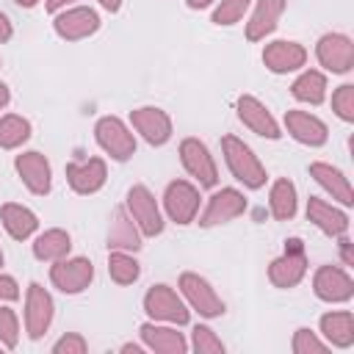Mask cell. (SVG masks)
<instances>
[{
  "mask_svg": "<svg viewBox=\"0 0 354 354\" xmlns=\"http://www.w3.org/2000/svg\"><path fill=\"white\" fill-rule=\"evenodd\" d=\"M221 155H224L227 169L232 171V177L238 183H243L252 191H257V188L266 185V180H268L266 166L257 160V155L252 152V147L243 144L238 136H224L221 138Z\"/></svg>",
  "mask_w": 354,
  "mask_h": 354,
  "instance_id": "obj_1",
  "label": "cell"
},
{
  "mask_svg": "<svg viewBox=\"0 0 354 354\" xmlns=\"http://www.w3.org/2000/svg\"><path fill=\"white\" fill-rule=\"evenodd\" d=\"M307 274V252H304V243L301 238H288L285 241V252L271 260L268 266V279L274 288H296Z\"/></svg>",
  "mask_w": 354,
  "mask_h": 354,
  "instance_id": "obj_2",
  "label": "cell"
},
{
  "mask_svg": "<svg viewBox=\"0 0 354 354\" xmlns=\"http://www.w3.org/2000/svg\"><path fill=\"white\" fill-rule=\"evenodd\" d=\"M94 138L100 149L113 160H130L136 155V136L119 116H102L94 124Z\"/></svg>",
  "mask_w": 354,
  "mask_h": 354,
  "instance_id": "obj_3",
  "label": "cell"
},
{
  "mask_svg": "<svg viewBox=\"0 0 354 354\" xmlns=\"http://www.w3.org/2000/svg\"><path fill=\"white\" fill-rule=\"evenodd\" d=\"M144 313L152 321H166V324H177V326L188 324V318H191L188 304L169 285H152L147 290V296H144Z\"/></svg>",
  "mask_w": 354,
  "mask_h": 354,
  "instance_id": "obj_4",
  "label": "cell"
},
{
  "mask_svg": "<svg viewBox=\"0 0 354 354\" xmlns=\"http://www.w3.org/2000/svg\"><path fill=\"white\" fill-rule=\"evenodd\" d=\"M130 218L136 221V227L141 230V235L147 238H155L163 232V216H160V207L152 196V191L147 185H133L127 191V202H124Z\"/></svg>",
  "mask_w": 354,
  "mask_h": 354,
  "instance_id": "obj_5",
  "label": "cell"
},
{
  "mask_svg": "<svg viewBox=\"0 0 354 354\" xmlns=\"http://www.w3.org/2000/svg\"><path fill=\"white\" fill-rule=\"evenodd\" d=\"M180 293L185 296L188 307L196 310L202 318H218V315H224V301H221V296L213 290V285L205 277H199L194 271L180 274Z\"/></svg>",
  "mask_w": 354,
  "mask_h": 354,
  "instance_id": "obj_6",
  "label": "cell"
},
{
  "mask_svg": "<svg viewBox=\"0 0 354 354\" xmlns=\"http://www.w3.org/2000/svg\"><path fill=\"white\" fill-rule=\"evenodd\" d=\"M91 279H94V266L88 257H64L55 260L50 268V282L66 296L83 293L91 285Z\"/></svg>",
  "mask_w": 354,
  "mask_h": 354,
  "instance_id": "obj_7",
  "label": "cell"
},
{
  "mask_svg": "<svg viewBox=\"0 0 354 354\" xmlns=\"http://www.w3.org/2000/svg\"><path fill=\"white\" fill-rule=\"evenodd\" d=\"M53 30L64 41H80L100 30V14L88 6H69L53 17Z\"/></svg>",
  "mask_w": 354,
  "mask_h": 354,
  "instance_id": "obj_8",
  "label": "cell"
},
{
  "mask_svg": "<svg viewBox=\"0 0 354 354\" xmlns=\"http://www.w3.org/2000/svg\"><path fill=\"white\" fill-rule=\"evenodd\" d=\"M163 210L174 224H191L199 213V188L188 180H171L163 191Z\"/></svg>",
  "mask_w": 354,
  "mask_h": 354,
  "instance_id": "obj_9",
  "label": "cell"
},
{
  "mask_svg": "<svg viewBox=\"0 0 354 354\" xmlns=\"http://www.w3.org/2000/svg\"><path fill=\"white\" fill-rule=\"evenodd\" d=\"M315 58L326 72L346 75L354 69V41L346 33H324L315 44Z\"/></svg>",
  "mask_w": 354,
  "mask_h": 354,
  "instance_id": "obj_10",
  "label": "cell"
},
{
  "mask_svg": "<svg viewBox=\"0 0 354 354\" xmlns=\"http://www.w3.org/2000/svg\"><path fill=\"white\" fill-rule=\"evenodd\" d=\"M180 160H183L185 171L202 188H213L218 183V166H216L210 149L205 147V141H199V138H183V144H180Z\"/></svg>",
  "mask_w": 354,
  "mask_h": 354,
  "instance_id": "obj_11",
  "label": "cell"
},
{
  "mask_svg": "<svg viewBox=\"0 0 354 354\" xmlns=\"http://www.w3.org/2000/svg\"><path fill=\"white\" fill-rule=\"evenodd\" d=\"M53 315H55L53 296L39 282H30L28 293H25V332H28V337L39 340L50 329Z\"/></svg>",
  "mask_w": 354,
  "mask_h": 354,
  "instance_id": "obj_12",
  "label": "cell"
},
{
  "mask_svg": "<svg viewBox=\"0 0 354 354\" xmlns=\"http://www.w3.org/2000/svg\"><path fill=\"white\" fill-rule=\"evenodd\" d=\"M14 169L19 174V180L25 183V188L36 196H44L50 194V185H53V169H50V160L36 152V149H28V152H19L17 160H14Z\"/></svg>",
  "mask_w": 354,
  "mask_h": 354,
  "instance_id": "obj_13",
  "label": "cell"
},
{
  "mask_svg": "<svg viewBox=\"0 0 354 354\" xmlns=\"http://www.w3.org/2000/svg\"><path fill=\"white\" fill-rule=\"evenodd\" d=\"M313 290L326 304H343L354 296V282L346 268L337 266H321L313 277Z\"/></svg>",
  "mask_w": 354,
  "mask_h": 354,
  "instance_id": "obj_14",
  "label": "cell"
},
{
  "mask_svg": "<svg viewBox=\"0 0 354 354\" xmlns=\"http://www.w3.org/2000/svg\"><path fill=\"white\" fill-rule=\"evenodd\" d=\"M130 124L152 147H163L171 138V119L163 108H155V105L136 108V111H130Z\"/></svg>",
  "mask_w": 354,
  "mask_h": 354,
  "instance_id": "obj_15",
  "label": "cell"
},
{
  "mask_svg": "<svg viewBox=\"0 0 354 354\" xmlns=\"http://www.w3.org/2000/svg\"><path fill=\"white\" fill-rule=\"evenodd\" d=\"M243 210H246L243 194L238 188H221L207 199V207L202 210L199 224L202 227H218V224H227V221L238 218Z\"/></svg>",
  "mask_w": 354,
  "mask_h": 354,
  "instance_id": "obj_16",
  "label": "cell"
},
{
  "mask_svg": "<svg viewBox=\"0 0 354 354\" xmlns=\"http://www.w3.org/2000/svg\"><path fill=\"white\" fill-rule=\"evenodd\" d=\"M108 166L102 158H86V160H72L66 163V183L75 194H97L105 185Z\"/></svg>",
  "mask_w": 354,
  "mask_h": 354,
  "instance_id": "obj_17",
  "label": "cell"
},
{
  "mask_svg": "<svg viewBox=\"0 0 354 354\" xmlns=\"http://www.w3.org/2000/svg\"><path fill=\"white\" fill-rule=\"evenodd\" d=\"M263 64L268 72L274 75H288L296 72L307 64V50L299 41H288V39H277L271 44H266L263 50Z\"/></svg>",
  "mask_w": 354,
  "mask_h": 354,
  "instance_id": "obj_18",
  "label": "cell"
},
{
  "mask_svg": "<svg viewBox=\"0 0 354 354\" xmlns=\"http://www.w3.org/2000/svg\"><path fill=\"white\" fill-rule=\"evenodd\" d=\"M235 108H238V119H241L243 127H249L252 133H257V136H263V138H271V141L282 136L277 119L271 116V111H268L257 97H252V94H241Z\"/></svg>",
  "mask_w": 354,
  "mask_h": 354,
  "instance_id": "obj_19",
  "label": "cell"
},
{
  "mask_svg": "<svg viewBox=\"0 0 354 354\" xmlns=\"http://www.w3.org/2000/svg\"><path fill=\"white\" fill-rule=\"evenodd\" d=\"M285 130L290 133V138H296L304 147H321L329 138V127L318 116L307 111H296V108L285 113Z\"/></svg>",
  "mask_w": 354,
  "mask_h": 354,
  "instance_id": "obj_20",
  "label": "cell"
},
{
  "mask_svg": "<svg viewBox=\"0 0 354 354\" xmlns=\"http://www.w3.org/2000/svg\"><path fill=\"white\" fill-rule=\"evenodd\" d=\"M307 218L324 232V235H332V238H340L346 235L348 230V216L346 210L335 207L332 202L321 199V196H310L307 199Z\"/></svg>",
  "mask_w": 354,
  "mask_h": 354,
  "instance_id": "obj_21",
  "label": "cell"
},
{
  "mask_svg": "<svg viewBox=\"0 0 354 354\" xmlns=\"http://www.w3.org/2000/svg\"><path fill=\"white\" fill-rule=\"evenodd\" d=\"M310 177H313L332 199H337L343 207L354 205V191H351V185H348V177H346L337 166L324 163V160H315V163H310Z\"/></svg>",
  "mask_w": 354,
  "mask_h": 354,
  "instance_id": "obj_22",
  "label": "cell"
},
{
  "mask_svg": "<svg viewBox=\"0 0 354 354\" xmlns=\"http://www.w3.org/2000/svg\"><path fill=\"white\" fill-rule=\"evenodd\" d=\"M285 14V0H257L249 22H246V39L249 41H263L271 36L279 25V17Z\"/></svg>",
  "mask_w": 354,
  "mask_h": 354,
  "instance_id": "obj_23",
  "label": "cell"
},
{
  "mask_svg": "<svg viewBox=\"0 0 354 354\" xmlns=\"http://www.w3.org/2000/svg\"><path fill=\"white\" fill-rule=\"evenodd\" d=\"M141 340L149 351L158 354H185L188 351V340L183 337V332L171 329V326H158L155 321L141 324Z\"/></svg>",
  "mask_w": 354,
  "mask_h": 354,
  "instance_id": "obj_24",
  "label": "cell"
},
{
  "mask_svg": "<svg viewBox=\"0 0 354 354\" xmlns=\"http://www.w3.org/2000/svg\"><path fill=\"white\" fill-rule=\"evenodd\" d=\"M141 230L130 218L127 207H116L111 227H108V249H122V252H138L141 249Z\"/></svg>",
  "mask_w": 354,
  "mask_h": 354,
  "instance_id": "obj_25",
  "label": "cell"
},
{
  "mask_svg": "<svg viewBox=\"0 0 354 354\" xmlns=\"http://www.w3.org/2000/svg\"><path fill=\"white\" fill-rule=\"evenodd\" d=\"M0 221L6 227V232L14 238V241H28L36 230H39V218L30 207L25 205H17V202H6L0 207Z\"/></svg>",
  "mask_w": 354,
  "mask_h": 354,
  "instance_id": "obj_26",
  "label": "cell"
},
{
  "mask_svg": "<svg viewBox=\"0 0 354 354\" xmlns=\"http://www.w3.org/2000/svg\"><path fill=\"white\" fill-rule=\"evenodd\" d=\"M321 335L326 337L329 346L348 348L354 343V315L348 310H337V313L321 315Z\"/></svg>",
  "mask_w": 354,
  "mask_h": 354,
  "instance_id": "obj_27",
  "label": "cell"
},
{
  "mask_svg": "<svg viewBox=\"0 0 354 354\" xmlns=\"http://www.w3.org/2000/svg\"><path fill=\"white\" fill-rule=\"evenodd\" d=\"M72 249V238L66 230H44L36 241H33V257L41 260V263H55V260H64Z\"/></svg>",
  "mask_w": 354,
  "mask_h": 354,
  "instance_id": "obj_28",
  "label": "cell"
},
{
  "mask_svg": "<svg viewBox=\"0 0 354 354\" xmlns=\"http://www.w3.org/2000/svg\"><path fill=\"white\" fill-rule=\"evenodd\" d=\"M290 94L299 102L307 105H321L326 100V75L318 69H304L293 83H290Z\"/></svg>",
  "mask_w": 354,
  "mask_h": 354,
  "instance_id": "obj_29",
  "label": "cell"
},
{
  "mask_svg": "<svg viewBox=\"0 0 354 354\" xmlns=\"http://www.w3.org/2000/svg\"><path fill=\"white\" fill-rule=\"evenodd\" d=\"M268 207H271V216L277 221H288L296 216V207H299V199H296V185L288 180V177H279L274 180L271 191H268Z\"/></svg>",
  "mask_w": 354,
  "mask_h": 354,
  "instance_id": "obj_30",
  "label": "cell"
},
{
  "mask_svg": "<svg viewBox=\"0 0 354 354\" xmlns=\"http://www.w3.org/2000/svg\"><path fill=\"white\" fill-rule=\"evenodd\" d=\"M108 274L116 285H133L141 277V266L133 257V252H122V249H111L108 252Z\"/></svg>",
  "mask_w": 354,
  "mask_h": 354,
  "instance_id": "obj_31",
  "label": "cell"
},
{
  "mask_svg": "<svg viewBox=\"0 0 354 354\" xmlns=\"http://www.w3.org/2000/svg\"><path fill=\"white\" fill-rule=\"evenodd\" d=\"M30 138V122L17 113L0 116V147L3 149H17Z\"/></svg>",
  "mask_w": 354,
  "mask_h": 354,
  "instance_id": "obj_32",
  "label": "cell"
},
{
  "mask_svg": "<svg viewBox=\"0 0 354 354\" xmlns=\"http://www.w3.org/2000/svg\"><path fill=\"white\" fill-rule=\"evenodd\" d=\"M191 346H194L196 354H221V351H224L221 337H218L210 326H205V324H196V326H194V332H191Z\"/></svg>",
  "mask_w": 354,
  "mask_h": 354,
  "instance_id": "obj_33",
  "label": "cell"
},
{
  "mask_svg": "<svg viewBox=\"0 0 354 354\" xmlns=\"http://www.w3.org/2000/svg\"><path fill=\"white\" fill-rule=\"evenodd\" d=\"M249 6H252V0H218V6H216V11H213V22L216 25H235V22H241L243 19V14L249 11Z\"/></svg>",
  "mask_w": 354,
  "mask_h": 354,
  "instance_id": "obj_34",
  "label": "cell"
},
{
  "mask_svg": "<svg viewBox=\"0 0 354 354\" xmlns=\"http://www.w3.org/2000/svg\"><path fill=\"white\" fill-rule=\"evenodd\" d=\"M290 348H293V354H324V351L329 348V343L321 340L313 329L301 326V329L293 332V343H290Z\"/></svg>",
  "mask_w": 354,
  "mask_h": 354,
  "instance_id": "obj_35",
  "label": "cell"
},
{
  "mask_svg": "<svg viewBox=\"0 0 354 354\" xmlns=\"http://www.w3.org/2000/svg\"><path fill=\"white\" fill-rule=\"evenodd\" d=\"M0 343L6 348H17L19 343V321H17V313L11 307H6L0 301Z\"/></svg>",
  "mask_w": 354,
  "mask_h": 354,
  "instance_id": "obj_36",
  "label": "cell"
},
{
  "mask_svg": "<svg viewBox=\"0 0 354 354\" xmlns=\"http://www.w3.org/2000/svg\"><path fill=\"white\" fill-rule=\"evenodd\" d=\"M332 111L343 119V122H354V86L343 83L335 88L332 94Z\"/></svg>",
  "mask_w": 354,
  "mask_h": 354,
  "instance_id": "obj_37",
  "label": "cell"
},
{
  "mask_svg": "<svg viewBox=\"0 0 354 354\" xmlns=\"http://www.w3.org/2000/svg\"><path fill=\"white\" fill-rule=\"evenodd\" d=\"M86 348H88V343L77 332H69L53 343V354H86Z\"/></svg>",
  "mask_w": 354,
  "mask_h": 354,
  "instance_id": "obj_38",
  "label": "cell"
},
{
  "mask_svg": "<svg viewBox=\"0 0 354 354\" xmlns=\"http://www.w3.org/2000/svg\"><path fill=\"white\" fill-rule=\"evenodd\" d=\"M19 299V285L14 277L8 274H0V301H14Z\"/></svg>",
  "mask_w": 354,
  "mask_h": 354,
  "instance_id": "obj_39",
  "label": "cell"
},
{
  "mask_svg": "<svg viewBox=\"0 0 354 354\" xmlns=\"http://www.w3.org/2000/svg\"><path fill=\"white\" fill-rule=\"evenodd\" d=\"M340 257H343V266H354V257H351V241L346 235H340Z\"/></svg>",
  "mask_w": 354,
  "mask_h": 354,
  "instance_id": "obj_40",
  "label": "cell"
},
{
  "mask_svg": "<svg viewBox=\"0 0 354 354\" xmlns=\"http://www.w3.org/2000/svg\"><path fill=\"white\" fill-rule=\"evenodd\" d=\"M11 33H14V28H11V19L0 11V44H6L8 39H11Z\"/></svg>",
  "mask_w": 354,
  "mask_h": 354,
  "instance_id": "obj_41",
  "label": "cell"
},
{
  "mask_svg": "<svg viewBox=\"0 0 354 354\" xmlns=\"http://www.w3.org/2000/svg\"><path fill=\"white\" fill-rule=\"evenodd\" d=\"M77 0H47L44 3V8L50 11V14H58V11H64V8H69V6H75Z\"/></svg>",
  "mask_w": 354,
  "mask_h": 354,
  "instance_id": "obj_42",
  "label": "cell"
},
{
  "mask_svg": "<svg viewBox=\"0 0 354 354\" xmlns=\"http://www.w3.org/2000/svg\"><path fill=\"white\" fill-rule=\"evenodd\" d=\"M97 3H100L105 11H111V14H116V11L122 8V0H97Z\"/></svg>",
  "mask_w": 354,
  "mask_h": 354,
  "instance_id": "obj_43",
  "label": "cell"
},
{
  "mask_svg": "<svg viewBox=\"0 0 354 354\" xmlns=\"http://www.w3.org/2000/svg\"><path fill=\"white\" fill-rule=\"evenodd\" d=\"M8 100H11V91H8V86H6V83H0V111L8 105Z\"/></svg>",
  "mask_w": 354,
  "mask_h": 354,
  "instance_id": "obj_44",
  "label": "cell"
},
{
  "mask_svg": "<svg viewBox=\"0 0 354 354\" xmlns=\"http://www.w3.org/2000/svg\"><path fill=\"white\" fill-rule=\"evenodd\" d=\"M144 348H147V346H138V343H124V346H122L124 354H130V351H133V354H141Z\"/></svg>",
  "mask_w": 354,
  "mask_h": 354,
  "instance_id": "obj_45",
  "label": "cell"
},
{
  "mask_svg": "<svg viewBox=\"0 0 354 354\" xmlns=\"http://www.w3.org/2000/svg\"><path fill=\"white\" fill-rule=\"evenodd\" d=\"M185 3H188V8H194V11H196V8H207L213 0H185Z\"/></svg>",
  "mask_w": 354,
  "mask_h": 354,
  "instance_id": "obj_46",
  "label": "cell"
},
{
  "mask_svg": "<svg viewBox=\"0 0 354 354\" xmlns=\"http://www.w3.org/2000/svg\"><path fill=\"white\" fill-rule=\"evenodd\" d=\"M14 3H17V6H22V8H33L39 0H14Z\"/></svg>",
  "mask_w": 354,
  "mask_h": 354,
  "instance_id": "obj_47",
  "label": "cell"
},
{
  "mask_svg": "<svg viewBox=\"0 0 354 354\" xmlns=\"http://www.w3.org/2000/svg\"><path fill=\"white\" fill-rule=\"evenodd\" d=\"M0 266H3V249H0Z\"/></svg>",
  "mask_w": 354,
  "mask_h": 354,
  "instance_id": "obj_48",
  "label": "cell"
},
{
  "mask_svg": "<svg viewBox=\"0 0 354 354\" xmlns=\"http://www.w3.org/2000/svg\"><path fill=\"white\" fill-rule=\"evenodd\" d=\"M3 348H6V346H3V343H0V351H3Z\"/></svg>",
  "mask_w": 354,
  "mask_h": 354,
  "instance_id": "obj_49",
  "label": "cell"
}]
</instances>
